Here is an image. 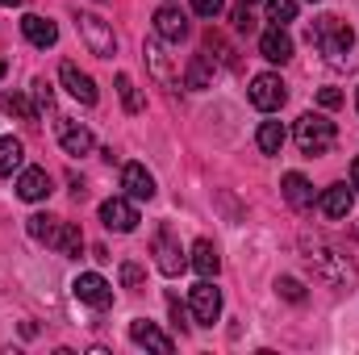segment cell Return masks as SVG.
<instances>
[{"label": "cell", "mask_w": 359, "mask_h": 355, "mask_svg": "<svg viewBox=\"0 0 359 355\" xmlns=\"http://www.w3.org/2000/svg\"><path fill=\"white\" fill-rule=\"evenodd\" d=\"M284 138H288V130H284L280 121H264L259 134H255V142H259L264 155H280V151H284Z\"/></svg>", "instance_id": "obj_25"}, {"label": "cell", "mask_w": 359, "mask_h": 355, "mask_svg": "<svg viewBox=\"0 0 359 355\" xmlns=\"http://www.w3.org/2000/svg\"><path fill=\"white\" fill-rule=\"evenodd\" d=\"M280 192H284V201H288L292 209H309V205H313V184L301 176V172H288L284 184H280Z\"/></svg>", "instance_id": "obj_22"}, {"label": "cell", "mask_w": 359, "mask_h": 355, "mask_svg": "<svg viewBox=\"0 0 359 355\" xmlns=\"http://www.w3.org/2000/svg\"><path fill=\"white\" fill-rule=\"evenodd\" d=\"M21 34H25V42L38 46V51H46V46L59 42V25H55L50 17H38V13H25V17H21Z\"/></svg>", "instance_id": "obj_12"}, {"label": "cell", "mask_w": 359, "mask_h": 355, "mask_svg": "<svg viewBox=\"0 0 359 355\" xmlns=\"http://www.w3.org/2000/svg\"><path fill=\"white\" fill-rule=\"evenodd\" d=\"M155 34L163 38V42H184L188 38V17L172 8V4H163L159 13H155Z\"/></svg>", "instance_id": "obj_19"}, {"label": "cell", "mask_w": 359, "mask_h": 355, "mask_svg": "<svg viewBox=\"0 0 359 355\" xmlns=\"http://www.w3.org/2000/svg\"><path fill=\"white\" fill-rule=\"evenodd\" d=\"M192 13L213 21V17H222V13H226V0H192Z\"/></svg>", "instance_id": "obj_30"}, {"label": "cell", "mask_w": 359, "mask_h": 355, "mask_svg": "<svg viewBox=\"0 0 359 355\" xmlns=\"http://www.w3.org/2000/svg\"><path fill=\"white\" fill-rule=\"evenodd\" d=\"M188 264L196 276H205V280H213L217 272H222V260H217V247L209 243V239H196L192 243V255H188Z\"/></svg>", "instance_id": "obj_21"}, {"label": "cell", "mask_w": 359, "mask_h": 355, "mask_svg": "<svg viewBox=\"0 0 359 355\" xmlns=\"http://www.w3.org/2000/svg\"><path fill=\"white\" fill-rule=\"evenodd\" d=\"M213 76H217V63H213V55H192L188 59V67H184V88L201 92L213 84Z\"/></svg>", "instance_id": "obj_20"}, {"label": "cell", "mask_w": 359, "mask_h": 355, "mask_svg": "<svg viewBox=\"0 0 359 355\" xmlns=\"http://www.w3.org/2000/svg\"><path fill=\"white\" fill-rule=\"evenodd\" d=\"M130 339H134L138 347H151V351H159V355L176 351V343H172L155 322H147V318H134V322H130Z\"/></svg>", "instance_id": "obj_13"}, {"label": "cell", "mask_w": 359, "mask_h": 355, "mask_svg": "<svg viewBox=\"0 0 359 355\" xmlns=\"http://www.w3.org/2000/svg\"><path fill=\"white\" fill-rule=\"evenodd\" d=\"M59 80H63V88L72 92L80 105H96V84H92V76H88V72H80L72 59L59 67Z\"/></svg>", "instance_id": "obj_14"}, {"label": "cell", "mask_w": 359, "mask_h": 355, "mask_svg": "<svg viewBox=\"0 0 359 355\" xmlns=\"http://www.w3.org/2000/svg\"><path fill=\"white\" fill-rule=\"evenodd\" d=\"M292 138H297V151L313 159V155H326L339 142V126L326 113H301L297 126H292Z\"/></svg>", "instance_id": "obj_4"}, {"label": "cell", "mask_w": 359, "mask_h": 355, "mask_svg": "<svg viewBox=\"0 0 359 355\" xmlns=\"http://www.w3.org/2000/svg\"><path fill=\"white\" fill-rule=\"evenodd\" d=\"M259 55H264L268 63H288V59H292V38H288L284 25L264 29V38H259Z\"/></svg>", "instance_id": "obj_16"}, {"label": "cell", "mask_w": 359, "mask_h": 355, "mask_svg": "<svg viewBox=\"0 0 359 355\" xmlns=\"http://www.w3.org/2000/svg\"><path fill=\"white\" fill-rule=\"evenodd\" d=\"M21 168H25V142L13 138V134H4L0 138V176H13Z\"/></svg>", "instance_id": "obj_23"}, {"label": "cell", "mask_w": 359, "mask_h": 355, "mask_svg": "<svg viewBox=\"0 0 359 355\" xmlns=\"http://www.w3.org/2000/svg\"><path fill=\"white\" fill-rule=\"evenodd\" d=\"M121 284H126V288H147L142 267H138V264H121Z\"/></svg>", "instance_id": "obj_31"}, {"label": "cell", "mask_w": 359, "mask_h": 355, "mask_svg": "<svg viewBox=\"0 0 359 355\" xmlns=\"http://www.w3.org/2000/svg\"><path fill=\"white\" fill-rule=\"evenodd\" d=\"M0 109H4V113H17L21 121H34V105H29L21 92H0Z\"/></svg>", "instance_id": "obj_26"}, {"label": "cell", "mask_w": 359, "mask_h": 355, "mask_svg": "<svg viewBox=\"0 0 359 355\" xmlns=\"http://www.w3.org/2000/svg\"><path fill=\"white\" fill-rule=\"evenodd\" d=\"M234 29H238V34H255V17H251V4H238V8H234Z\"/></svg>", "instance_id": "obj_32"}, {"label": "cell", "mask_w": 359, "mask_h": 355, "mask_svg": "<svg viewBox=\"0 0 359 355\" xmlns=\"http://www.w3.org/2000/svg\"><path fill=\"white\" fill-rule=\"evenodd\" d=\"M121 188H126L130 201H151L155 196V176L142 163H126L121 168Z\"/></svg>", "instance_id": "obj_15"}, {"label": "cell", "mask_w": 359, "mask_h": 355, "mask_svg": "<svg viewBox=\"0 0 359 355\" xmlns=\"http://www.w3.org/2000/svg\"><path fill=\"white\" fill-rule=\"evenodd\" d=\"M4 72H8V67H4V59H0V80H4Z\"/></svg>", "instance_id": "obj_37"}, {"label": "cell", "mask_w": 359, "mask_h": 355, "mask_svg": "<svg viewBox=\"0 0 359 355\" xmlns=\"http://www.w3.org/2000/svg\"><path fill=\"white\" fill-rule=\"evenodd\" d=\"M100 222L117 234H130V230H138V205L130 196H109L100 205Z\"/></svg>", "instance_id": "obj_10"}, {"label": "cell", "mask_w": 359, "mask_h": 355, "mask_svg": "<svg viewBox=\"0 0 359 355\" xmlns=\"http://www.w3.org/2000/svg\"><path fill=\"white\" fill-rule=\"evenodd\" d=\"M309 4H318V0H309Z\"/></svg>", "instance_id": "obj_40"}, {"label": "cell", "mask_w": 359, "mask_h": 355, "mask_svg": "<svg viewBox=\"0 0 359 355\" xmlns=\"http://www.w3.org/2000/svg\"><path fill=\"white\" fill-rule=\"evenodd\" d=\"M76 29H80L84 46H88L96 59H113V55H117V38H113V25H109L104 17H96V13H80V17H76Z\"/></svg>", "instance_id": "obj_5"}, {"label": "cell", "mask_w": 359, "mask_h": 355, "mask_svg": "<svg viewBox=\"0 0 359 355\" xmlns=\"http://www.w3.org/2000/svg\"><path fill=\"white\" fill-rule=\"evenodd\" d=\"M168 309H172V318H176V326H180V330H188V322H184V305H180V297H176V293H168Z\"/></svg>", "instance_id": "obj_34"}, {"label": "cell", "mask_w": 359, "mask_h": 355, "mask_svg": "<svg viewBox=\"0 0 359 355\" xmlns=\"http://www.w3.org/2000/svg\"><path fill=\"white\" fill-rule=\"evenodd\" d=\"M276 293H280L284 301H292V305L305 301V288H301V280H292V276H280V280H276Z\"/></svg>", "instance_id": "obj_29"}, {"label": "cell", "mask_w": 359, "mask_h": 355, "mask_svg": "<svg viewBox=\"0 0 359 355\" xmlns=\"http://www.w3.org/2000/svg\"><path fill=\"white\" fill-rule=\"evenodd\" d=\"M243 4H255V0H243Z\"/></svg>", "instance_id": "obj_39"}, {"label": "cell", "mask_w": 359, "mask_h": 355, "mask_svg": "<svg viewBox=\"0 0 359 355\" xmlns=\"http://www.w3.org/2000/svg\"><path fill=\"white\" fill-rule=\"evenodd\" d=\"M72 293H76V301H84L92 309H109L113 305V284L104 276H96V272H80L72 280Z\"/></svg>", "instance_id": "obj_8"}, {"label": "cell", "mask_w": 359, "mask_h": 355, "mask_svg": "<svg viewBox=\"0 0 359 355\" xmlns=\"http://www.w3.org/2000/svg\"><path fill=\"white\" fill-rule=\"evenodd\" d=\"M355 109H359V88H355Z\"/></svg>", "instance_id": "obj_38"}, {"label": "cell", "mask_w": 359, "mask_h": 355, "mask_svg": "<svg viewBox=\"0 0 359 355\" xmlns=\"http://www.w3.org/2000/svg\"><path fill=\"white\" fill-rule=\"evenodd\" d=\"M351 188L359 192V155H355V163H351Z\"/></svg>", "instance_id": "obj_35"}, {"label": "cell", "mask_w": 359, "mask_h": 355, "mask_svg": "<svg viewBox=\"0 0 359 355\" xmlns=\"http://www.w3.org/2000/svg\"><path fill=\"white\" fill-rule=\"evenodd\" d=\"M55 130H59V142H63V151H67L72 159H80V155H88L92 151V130L88 126H80V121L55 113Z\"/></svg>", "instance_id": "obj_11"}, {"label": "cell", "mask_w": 359, "mask_h": 355, "mask_svg": "<svg viewBox=\"0 0 359 355\" xmlns=\"http://www.w3.org/2000/svg\"><path fill=\"white\" fill-rule=\"evenodd\" d=\"M284 100H288V88H284V80L280 76H255L251 80V105L259 109V113H276V109H284Z\"/></svg>", "instance_id": "obj_9"}, {"label": "cell", "mask_w": 359, "mask_h": 355, "mask_svg": "<svg viewBox=\"0 0 359 355\" xmlns=\"http://www.w3.org/2000/svg\"><path fill=\"white\" fill-rule=\"evenodd\" d=\"M0 4H4V8H21L25 0H0Z\"/></svg>", "instance_id": "obj_36"}, {"label": "cell", "mask_w": 359, "mask_h": 355, "mask_svg": "<svg viewBox=\"0 0 359 355\" xmlns=\"http://www.w3.org/2000/svg\"><path fill=\"white\" fill-rule=\"evenodd\" d=\"M301 251H305V264L313 267V276H318L322 284H330V288H351V284H355V264H351V255H343L339 247H330V243H322V239H305Z\"/></svg>", "instance_id": "obj_2"}, {"label": "cell", "mask_w": 359, "mask_h": 355, "mask_svg": "<svg viewBox=\"0 0 359 355\" xmlns=\"http://www.w3.org/2000/svg\"><path fill=\"white\" fill-rule=\"evenodd\" d=\"M268 21H276V25L297 21V0H268Z\"/></svg>", "instance_id": "obj_28"}, {"label": "cell", "mask_w": 359, "mask_h": 355, "mask_svg": "<svg viewBox=\"0 0 359 355\" xmlns=\"http://www.w3.org/2000/svg\"><path fill=\"white\" fill-rule=\"evenodd\" d=\"M147 63H151V72H155L159 84H168V88L176 84V76H172V67H168V55H163V46H159V34L147 42Z\"/></svg>", "instance_id": "obj_24"}, {"label": "cell", "mask_w": 359, "mask_h": 355, "mask_svg": "<svg viewBox=\"0 0 359 355\" xmlns=\"http://www.w3.org/2000/svg\"><path fill=\"white\" fill-rule=\"evenodd\" d=\"M309 42L322 51L330 72H359V34L334 13L318 17L309 25Z\"/></svg>", "instance_id": "obj_1"}, {"label": "cell", "mask_w": 359, "mask_h": 355, "mask_svg": "<svg viewBox=\"0 0 359 355\" xmlns=\"http://www.w3.org/2000/svg\"><path fill=\"white\" fill-rule=\"evenodd\" d=\"M188 309H192V318H196L201 326H213V322L222 318V288L201 276V280L192 284V293H188Z\"/></svg>", "instance_id": "obj_6"}, {"label": "cell", "mask_w": 359, "mask_h": 355, "mask_svg": "<svg viewBox=\"0 0 359 355\" xmlns=\"http://www.w3.org/2000/svg\"><path fill=\"white\" fill-rule=\"evenodd\" d=\"M318 105H322V109H339V105H343V92L339 88H322L318 92Z\"/></svg>", "instance_id": "obj_33"}, {"label": "cell", "mask_w": 359, "mask_h": 355, "mask_svg": "<svg viewBox=\"0 0 359 355\" xmlns=\"http://www.w3.org/2000/svg\"><path fill=\"white\" fill-rule=\"evenodd\" d=\"M117 96H121L126 113H142V96H138V88H134L130 76H117Z\"/></svg>", "instance_id": "obj_27"}, {"label": "cell", "mask_w": 359, "mask_h": 355, "mask_svg": "<svg viewBox=\"0 0 359 355\" xmlns=\"http://www.w3.org/2000/svg\"><path fill=\"white\" fill-rule=\"evenodd\" d=\"M29 239H38V243H46V247H55V251H59V255H67V260H76V255L84 251V234H80L72 222L50 217V213H34V217H29Z\"/></svg>", "instance_id": "obj_3"}, {"label": "cell", "mask_w": 359, "mask_h": 355, "mask_svg": "<svg viewBox=\"0 0 359 355\" xmlns=\"http://www.w3.org/2000/svg\"><path fill=\"white\" fill-rule=\"evenodd\" d=\"M351 205H355V192H351L347 184H330V188L318 196V209H322L326 217H334V222H339V217H347V213H351Z\"/></svg>", "instance_id": "obj_18"}, {"label": "cell", "mask_w": 359, "mask_h": 355, "mask_svg": "<svg viewBox=\"0 0 359 355\" xmlns=\"http://www.w3.org/2000/svg\"><path fill=\"white\" fill-rule=\"evenodd\" d=\"M50 176H46V168H21V176H17V196L21 201H46L50 196Z\"/></svg>", "instance_id": "obj_17"}, {"label": "cell", "mask_w": 359, "mask_h": 355, "mask_svg": "<svg viewBox=\"0 0 359 355\" xmlns=\"http://www.w3.org/2000/svg\"><path fill=\"white\" fill-rule=\"evenodd\" d=\"M151 255H155V267H159L163 276H180V272L188 267V255L180 251L176 234H172L168 226H159V230H155V239H151Z\"/></svg>", "instance_id": "obj_7"}]
</instances>
